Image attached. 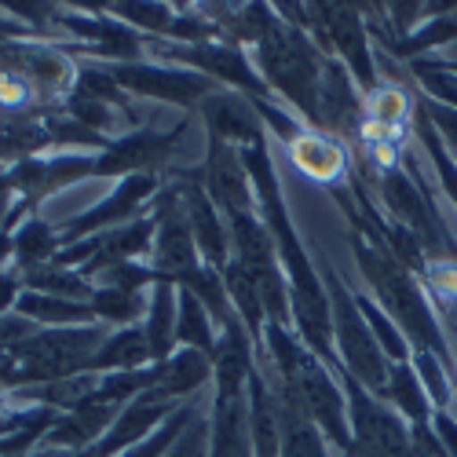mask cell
<instances>
[{"label":"cell","instance_id":"6da1fadb","mask_svg":"<svg viewBox=\"0 0 457 457\" xmlns=\"http://www.w3.org/2000/svg\"><path fill=\"white\" fill-rule=\"evenodd\" d=\"M337 198H340V205H345V212H348V220L355 227V231H352L355 268H359L362 282L370 286L377 308L406 333L413 352L439 355L450 366V373H453V355H450V345H446V329H443V322L436 315V303H432V296L425 289V278L417 275V271H410L406 263L370 231L366 220L355 209V198L352 195L337 190Z\"/></svg>","mask_w":457,"mask_h":457},{"label":"cell","instance_id":"7a4b0ae2","mask_svg":"<svg viewBox=\"0 0 457 457\" xmlns=\"http://www.w3.org/2000/svg\"><path fill=\"white\" fill-rule=\"evenodd\" d=\"M256 62H260L256 70H260L263 85L278 92L289 106H296L303 118H308V125L315 129L319 92H322L326 62H329V55L315 45V37L278 15L275 26L263 33V41L256 45Z\"/></svg>","mask_w":457,"mask_h":457},{"label":"cell","instance_id":"3957f363","mask_svg":"<svg viewBox=\"0 0 457 457\" xmlns=\"http://www.w3.org/2000/svg\"><path fill=\"white\" fill-rule=\"evenodd\" d=\"M322 282H326V293H329V315H333V345H337V362L345 373H352L359 385L373 395H385V385H388V355L380 352L377 337L359 308L355 293L348 289V282L340 278L329 263H322Z\"/></svg>","mask_w":457,"mask_h":457},{"label":"cell","instance_id":"277c9868","mask_svg":"<svg viewBox=\"0 0 457 457\" xmlns=\"http://www.w3.org/2000/svg\"><path fill=\"white\" fill-rule=\"evenodd\" d=\"M103 329L85 326V329H48L33 333L22 345L8 348L12 355V385H52V380H66L92 370L96 352L103 348Z\"/></svg>","mask_w":457,"mask_h":457},{"label":"cell","instance_id":"5b68a950","mask_svg":"<svg viewBox=\"0 0 457 457\" xmlns=\"http://www.w3.org/2000/svg\"><path fill=\"white\" fill-rule=\"evenodd\" d=\"M303 29L315 33V45L329 55L340 59L355 85L370 96L380 81H377V62L370 52V22L362 15V8L355 4H303Z\"/></svg>","mask_w":457,"mask_h":457},{"label":"cell","instance_id":"8992f818","mask_svg":"<svg viewBox=\"0 0 457 457\" xmlns=\"http://www.w3.org/2000/svg\"><path fill=\"white\" fill-rule=\"evenodd\" d=\"M158 235H154V275L158 282L179 286L190 271H198V242L190 231L187 205H183V183L169 187L158 202ZM154 282V286H158Z\"/></svg>","mask_w":457,"mask_h":457},{"label":"cell","instance_id":"52a82bcc","mask_svg":"<svg viewBox=\"0 0 457 457\" xmlns=\"http://www.w3.org/2000/svg\"><path fill=\"white\" fill-rule=\"evenodd\" d=\"M158 55H165V59H179V62H187V66H198V73H205V78H212V81H227L231 88H238V92H245V99L249 103H271V88L263 85V78H260V70L245 59V52L242 48H235V45H162L158 48Z\"/></svg>","mask_w":457,"mask_h":457},{"label":"cell","instance_id":"ba28073f","mask_svg":"<svg viewBox=\"0 0 457 457\" xmlns=\"http://www.w3.org/2000/svg\"><path fill=\"white\" fill-rule=\"evenodd\" d=\"M110 78L136 96L165 99L179 106H195V103L202 106L216 92V81L198 70H172V66H146V62H121L110 70Z\"/></svg>","mask_w":457,"mask_h":457},{"label":"cell","instance_id":"9c48e42d","mask_svg":"<svg viewBox=\"0 0 457 457\" xmlns=\"http://www.w3.org/2000/svg\"><path fill=\"white\" fill-rule=\"evenodd\" d=\"M154 227H158V216H139L125 227H118V231H106V235H96L81 245H70V249H59L52 256V263H59V268H66V263H81L85 275L92 271H110V268H121V263L136 253H143L150 245V238H154Z\"/></svg>","mask_w":457,"mask_h":457},{"label":"cell","instance_id":"30bf717a","mask_svg":"<svg viewBox=\"0 0 457 457\" xmlns=\"http://www.w3.org/2000/svg\"><path fill=\"white\" fill-rule=\"evenodd\" d=\"M183 205H187V220H190V231H195L205 268L223 271L231 263V227H227V216H220L216 202L198 183V176H190V183H183Z\"/></svg>","mask_w":457,"mask_h":457},{"label":"cell","instance_id":"8fae6325","mask_svg":"<svg viewBox=\"0 0 457 457\" xmlns=\"http://www.w3.org/2000/svg\"><path fill=\"white\" fill-rule=\"evenodd\" d=\"M0 73L22 78L37 92H62L70 85V62L59 52L45 45H29V41L0 45Z\"/></svg>","mask_w":457,"mask_h":457},{"label":"cell","instance_id":"7c38bea8","mask_svg":"<svg viewBox=\"0 0 457 457\" xmlns=\"http://www.w3.org/2000/svg\"><path fill=\"white\" fill-rule=\"evenodd\" d=\"M286 146H289L293 165L308 179L322 183V187H333V183H340L348 176V150H345V143H340L337 136H329V132H319L312 125H303L300 136L289 139Z\"/></svg>","mask_w":457,"mask_h":457},{"label":"cell","instance_id":"4fadbf2b","mask_svg":"<svg viewBox=\"0 0 457 457\" xmlns=\"http://www.w3.org/2000/svg\"><path fill=\"white\" fill-rule=\"evenodd\" d=\"M183 129L187 125H176L172 132L143 129V132H132V136H125L118 143H110L106 154L96 158V176H129V172L136 176V169H146V165L162 162L172 150V143L183 136Z\"/></svg>","mask_w":457,"mask_h":457},{"label":"cell","instance_id":"5bb4252c","mask_svg":"<svg viewBox=\"0 0 457 457\" xmlns=\"http://www.w3.org/2000/svg\"><path fill=\"white\" fill-rule=\"evenodd\" d=\"M202 118L209 125V136L231 143V146H249V143H260L263 139V121L256 106L245 99V96H235V92H212L205 103H202Z\"/></svg>","mask_w":457,"mask_h":457},{"label":"cell","instance_id":"9a60e30c","mask_svg":"<svg viewBox=\"0 0 457 457\" xmlns=\"http://www.w3.org/2000/svg\"><path fill=\"white\" fill-rule=\"evenodd\" d=\"M158 190V179L150 176V172H136V176H125V183H118V190L106 198V202H99L96 209H88L85 216H78L73 220L66 231H62V242L70 238H81V235H88V231H99V227H106V223H113V220H121V216H129L132 209H139V202H146L150 195Z\"/></svg>","mask_w":457,"mask_h":457},{"label":"cell","instance_id":"2e32d148","mask_svg":"<svg viewBox=\"0 0 457 457\" xmlns=\"http://www.w3.org/2000/svg\"><path fill=\"white\" fill-rule=\"evenodd\" d=\"M212 436L209 457H253V432H249V392L238 399L212 403Z\"/></svg>","mask_w":457,"mask_h":457},{"label":"cell","instance_id":"e0dca14e","mask_svg":"<svg viewBox=\"0 0 457 457\" xmlns=\"http://www.w3.org/2000/svg\"><path fill=\"white\" fill-rule=\"evenodd\" d=\"M113 421H118V417H113V406L81 403L48 428V446L52 450H88V443H99Z\"/></svg>","mask_w":457,"mask_h":457},{"label":"cell","instance_id":"ac0fdd59","mask_svg":"<svg viewBox=\"0 0 457 457\" xmlns=\"http://www.w3.org/2000/svg\"><path fill=\"white\" fill-rule=\"evenodd\" d=\"M212 359L198 348H179L176 355H169L162 362V377H158V385L150 388V395L162 399V403H176L190 392H198L205 388L209 380H212Z\"/></svg>","mask_w":457,"mask_h":457},{"label":"cell","instance_id":"d6986e66","mask_svg":"<svg viewBox=\"0 0 457 457\" xmlns=\"http://www.w3.org/2000/svg\"><path fill=\"white\" fill-rule=\"evenodd\" d=\"M385 399L403 421L413 428V425H432V417H436V406L421 385V377H417L413 362H392L388 370V385H385Z\"/></svg>","mask_w":457,"mask_h":457},{"label":"cell","instance_id":"ffe728a7","mask_svg":"<svg viewBox=\"0 0 457 457\" xmlns=\"http://www.w3.org/2000/svg\"><path fill=\"white\" fill-rule=\"evenodd\" d=\"M176 315H179V289L172 282H158L154 296H150L146 308V345L150 355L158 362H165L172 355V340H176Z\"/></svg>","mask_w":457,"mask_h":457},{"label":"cell","instance_id":"44dd1931","mask_svg":"<svg viewBox=\"0 0 457 457\" xmlns=\"http://www.w3.org/2000/svg\"><path fill=\"white\" fill-rule=\"evenodd\" d=\"M425 289H428L436 315L446 329L450 355L457 359V260H432L425 268Z\"/></svg>","mask_w":457,"mask_h":457},{"label":"cell","instance_id":"7402d4cb","mask_svg":"<svg viewBox=\"0 0 457 457\" xmlns=\"http://www.w3.org/2000/svg\"><path fill=\"white\" fill-rule=\"evenodd\" d=\"M15 308L22 319H37L45 326H85L96 319L92 303H78V300H62V296H45V293H22L15 300Z\"/></svg>","mask_w":457,"mask_h":457},{"label":"cell","instance_id":"603a6c76","mask_svg":"<svg viewBox=\"0 0 457 457\" xmlns=\"http://www.w3.org/2000/svg\"><path fill=\"white\" fill-rule=\"evenodd\" d=\"M150 345H146V333L143 329H118L113 337L103 340V348L96 352L92 359V370H118V373H129V370H139L143 362H150Z\"/></svg>","mask_w":457,"mask_h":457},{"label":"cell","instance_id":"cb8c5ba5","mask_svg":"<svg viewBox=\"0 0 457 457\" xmlns=\"http://www.w3.org/2000/svg\"><path fill=\"white\" fill-rule=\"evenodd\" d=\"M176 340L183 348H198L205 352L209 359L216 355V333H212V315L205 303L190 293V289H179V315H176Z\"/></svg>","mask_w":457,"mask_h":457},{"label":"cell","instance_id":"d4e9b609","mask_svg":"<svg viewBox=\"0 0 457 457\" xmlns=\"http://www.w3.org/2000/svg\"><path fill=\"white\" fill-rule=\"evenodd\" d=\"M282 457H329V439L319 432L312 417H303L293 406H282Z\"/></svg>","mask_w":457,"mask_h":457},{"label":"cell","instance_id":"484cf974","mask_svg":"<svg viewBox=\"0 0 457 457\" xmlns=\"http://www.w3.org/2000/svg\"><path fill=\"white\" fill-rule=\"evenodd\" d=\"M62 26L66 29H73V33H81V37H88V41H99L110 55H121V59H136L139 55V37H136V29H129V26H118V22H106V19H62Z\"/></svg>","mask_w":457,"mask_h":457},{"label":"cell","instance_id":"4316f807","mask_svg":"<svg viewBox=\"0 0 457 457\" xmlns=\"http://www.w3.org/2000/svg\"><path fill=\"white\" fill-rule=\"evenodd\" d=\"M355 300H359V308H362V315H366V322H370V329H373V337H377V345H380V352L388 355V362H410L413 359V345L406 340V333L377 308V300L373 296H366V293H355Z\"/></svg>","mask_w":457,"mask_h":457},{"label":"cell","instance_id":"83f0119b","mask_svg":"<svg viewBox=\"0 0 457 457\" xmlns=\"http://www.w3.org/2000/svg\"><path fill=\"white\" fill-rule=\"evenodd\" d=\"M26 286L33 293H45V296H62V300H78V296H92L96 289L88 286V278L62 271L59 263H37V268L26 271Z\"/></svg>","mask_w":457,"mask_h":457},{"label":"cell","instance_id":"f1b7e54d","mask_svg":"<svg viewBox=\"0 0 457 457\" xmlns=\"http://www.w3.org/2000/svg\"><path fill=\"white\" fill-rule=\"evenodd\" d=\"M410 362H413L417 377H421V385H425L432 406L436 410H453V377H450V366L439 355H432V352H413Z\"/></svg>","mask_w":457,"mask_h":457},{"label":"cell","instance_id":"f546056e","mask_svg":"<svg viewBox=\"0 0 457 457\" xmlns=\"http://www.w3.org/2000/svg\"><path fill=\"white\" fill-rule=\"evenodd\" d=\"M88 303H92V312L96 315H103V319H110V322H132V319H139L150 303L143 300V293H129V289H96L92 296H88Z\"/></svg>","mask_w":457,"mask_h":457},{"label":"cell","instance_id":"4dcf8cb0","mask_svg":"<svg viewBox=\"0 0 457 457\" xmlns=\"http://www.w3.org/2000/svg\"><path fill=\"white\" fill-rule=\"evenodd\" d=\"M198 417V410L195 406H179L169 421L154 432V436H146L139 446H132V450H125L121 457H169V450H172V443L183 436V428L190 425Z\"/></svg>","mask_w":457,"mask_h":457},{"label":"cell","instance_id":"1f68e13d","mask_svg":"<svg viewBox=\"0 0 457 457\" xmlns=\"http://www.w3.org/2000/svg\"><path fill=\"white\" fill-rule=\"evenodd\" d=\"M15 253H19L22 263H41V260H48V256L59 253V242L52 238V227L48 223L29 220L22 231L15 235Z\"/></svg>","mask_w":457,"mask_h":457},{"label":"cell","instance_id":"d6a6232c","mask_svg":"<svg viewBox=\"0 0 457 457\" xmlns=\"http://www.w3.org/2000/svg\"><path fill=\"white\" fill-rule=\"evenodd\" d=\"M209 436H212V425H209V417H195L187 428H183V436L172 443V450H169V457H209Z\"/></svg>","mask_w":457,"mask_h":457},{"label":"cell","instance_id":"836d02e7","mask_svg":"<svg viewBox=\"0 0 457 457\" xmlns=\"http://www.w3.org/2000/svg\"><path fill=\"white\" fill-rule=\"evenodd\" d=\"M78 96L96 99V103H110V106H121V85L110 78V73H96V70H81V81H78Z\"/></svg>","mask_w":457,"mask_h":457},{"label":"cell","instance_id":"e575fe53","mask_svg":"<svg viewBox=\"0 0 457 457\" xmlns=\"http://www.w3.org/2000/svg\"><path fill=\"white\" fill-rule=\"evenodd\" d=\"M113 12L121 19L139 22L143 29H154V33H169V26H172V12L165 4H113Z\"/></svg>","mask_w":457,"mask_h":457},{"label":"cell","instance_id":"d590c367","mask_svg":"<svg viewBox=\"0 0 457 457\" xmlns=\"http://www.w3.org/2000/svg\"><path fill=\"white\" fill-rule=\"evenodd\" d=\"M432 428H436L446 457H457V417H453V410H436Z\"/></svg>","mask_w":457,"mask_h":457},{"label":"cell","instance_id":"8d00e7d4","mask_svg":"<svg viewBox=\"0 0 457 457\" xmlns=\"http://www.w3.org/2000/svg\"><path fill=\"white\" fill-rule=\"evenodd\" d=\"M4 8H12L15 15H26V19H33V22H41V19H48L52 15V4H4Z\"/></svg>","mask_w":457,"mask_h":457},{"label":"cell","instance_id":"74e56055","mask_svg":"<svg viewBox=\"0 0 457 457\" xmlns=\"http://www.w3.org/2000/svg\"><path fill=\"white\" fill-rule=\"evenodd\" d=\"M12 179H8V172H0V220L8 216V198H12Z\"/></svg>","mask_w":457,"mask_h":457},{"label":"cell","instance_id":"f35d334b","mask_svg":"<svg viewBox=\"0 0 457 457\" xmlns=\"http://www.w3.org/2000/svg\"><path fill=\"white\" fill-rule=\"evenodd\" d=\"M12 253H15V238L8 231H0V260H8Z\"/></svg>","mask_w":457,"mask_h":457},{"label":"cell","instance_id":"ab89813d","mask_svg":"<svg viewBox=\"0 0 457 457\" xmlns=\"http://www.w3.org/2000/svg\"><path fill=\"white\" fill-rule=\"evenodd\" d=\"M15 37V26H8V22H0V45H8Z\"/></svg>","mask_w":457,"mask_h":457}]
</instances>
